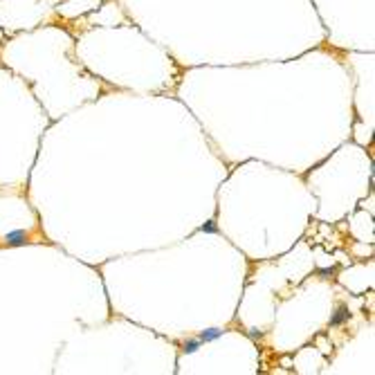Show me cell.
Instances as JSON below:
<instances>
[{
	"mask_svg": "<svg viewBox=\"0 0 375 375\" xmlns=\"http://www.w3.org/2000/svg\"><path fill=\"white\" fill-rule=\"evenodd\" d=\"M5 241H7L9 245H23V243L27 241V234L23 232V229H14V232H7Z\"/></svg>",
	"mask_w": 375,
	"mask_h": 375,
	"instance_id": "6da1fadb",
	"label": "cell"
},
{
	"mask_svg": "<svg viewBox=\"0 0 375 375\" xmlns=\"http://www.w3.org/2000/svg\"><path fill=\"white\" fill-rule=\"evenodd\" d=\"M200 339H189V342H185V353H193V350L200 348Z\"/></svg>",
	"mask_w": 375,
	"mask_h": 375,
	"instance_id": "277c9868",
	"label": "cell"
},
{
	"mask_svg": "<svg viewBox=\"0 0 375 375\" xmlns=\"http://www.w3.org/2000/svg\"><path fill=\"white\" fill-rule=\"evenodd\" d=\"M202 232H205V234H216V232H218L216 220H209L207 225H202Z\"/></svg>",
	"mask_w": 375,
	"mask_h": 375,
	"instance_id": "5b68a950",
	"label": "cell"
},
{
	"mask_svg": "<svg viewBox=\"0 0 375 375\" xmlns=\"http://www.w3.org/2000/svg\"><path fill=\"white\" fill-rule=\"evenodd\" d=\"M350 317V312H348V308L346 306H339L337 310H335V315L330 317V326H339V323H344L346 319Z\"/></svg>",
	"mask_w": 375,
	"mask_h": 375,
	"instance_id": "7a4b0ae2",
	"label": "cell"
},
{
	"mask_svg": "<svg viewBox=\"0 0 375 375\" xmlns=\"http://www.w3.org/2000/svg\"><path fill=\"white\" fill-rule=\"evenodd\" d=\"M222 335L220 328H209V330H202L200 335H198V339L200 342H214V339H218Z\"/></svg>",
	"mask_w": 375,
	"mask_h": 375,
	"instance_id": "3957f363",
	"label": "cell"
}]
</instances>
